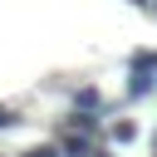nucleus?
<instances>
[{
	"label": "nucleus",
	"mask_w": 157,
	"mask_h": 157,
	"mask_svg": "<svg viewBox=\"0 0 157 157\" xmlns=\"http://www.w3.org/2000/svg\"><path fill=\"white\" fill-rule=\"evenodd\" d=\"M137 5H152V0H137Z\"/></svg>",
	"instance_id": "obj_11"
},
{
	"label": "nucleus",
	"mask_w": 157,
	"mask_h": 157,
	"mask_svg": "<svg viewBox=\"0 0 157 157\" xmlns=\"http://www.w3.org/2000/svg\"><path fill=\"white\" fill-rule=\"evenodd\" d=\"M15 123V108H0V128H10Z\"/></svg>",
	"instance_id": "obj_8"
},
{
	"label": "nucleus",
	"mask_w": 157,
	"mask_h": 157,
	"mask_svg": "<svg viewBox=\"0 0 157 157\" xmlns=\"http://www.w3.org/2000/svg\"><path fill=\"white\" fill-rule=\"evenodd\" d=\"M152 83H157V78H152L147 69H132V78H128V93H132V98H147V93H152Z\"/></svg>",
	"instance_id": "obj_3"
},
{
	"label": "nucleus",
	"mask_w": 157,
	"mask_h": 157,
	"mask_svg": "<svg viewBox=\"0 0 157 157\" xmlns=\"http://www.w3.org/2000/svg\"><path fill=\"white\" fill-rule=\"evenodd\" d=\"M88 157H113V152H108V147H93V152H88Z\"/></svg>",
	"instance_id": "obj_9"
},
{
	"label": "nucleus",
	"mask_w": 157,
	"mask_h": 157,
	"mask_svg": "<svg viewBox=\"0 0 157 157\" xmlns=\"http://www.w3.org/2000/svg\"><path fill=\"white\" fill-rule=\"evenodd\" d=\"M93 152V137H83V132H64L59 137V157H88Z\"/></svg>",
	"instance_id": "obj_1"
},
{
	"label": "nucleus",
	"mask_w": 157,
	"mask_h": 157,
	"mask_svg": "<svg viewBox=\"0 0 157 157\" xmlns=\"http://www.w3.org/2000/svg\"><path fill=\"white\" fill-rule=\"evenodd\" d=\"M152 142H157V137H152Z\"/></svg>",
	"instance_id": "obj_12"
},
{
	"label": "nucleus",
	"mask_w": 157,
	"mask_h": 157,
	"mask_svg": "<svg viewBox=\"0 0 157 157\" xmlns=\"http://www.w3.org/2000/svg\"><path fill=\"white\" fill-rule=\"evenodd\" d=\"M93 128H98V118H93V113H78V108L64 118V132H83V137H88Z\"/></svg>",
	"instance_id": "obj_2"
},
{
	"label": "nucleus",
	"mask_w": 157,
	"mask_h": 157,
	"mask_svg": "<svg viewBox=\"0 0 157 157\" xmlns=\"http://www.w3.org/2000/svg\"><path fill=\"white\" fill-rule=\"evenodd\" d=\"M25 157H59V142H44V147H34V152H25Z\"/></svg>",
	"instance_id": "obj_7"
},
{
	"label": "nucleus",
	"mask_w": 157,
	"mask_h": 157,
	"mask_svg": "<svg viewBox=\"0 0 157 157\" xmlns=\"http://www.w3.org/2000/svg\"><path fill=\"white\" fill-rule=\"evenodd\" d=\"M152 15H157V0H152Z\"/></svg>",
	"instance_id": "obj_10"
},
{
	"label": "nucleus",
	"mask_w": 157,
	"mask_h": 157,
	"mask_svg": "<svg viewBox=\"0 0 157 157\" xmlns=\"http://www.w3.org/2000/svg\"><path fill=\"white\" fill-rule=\"evenodd\" d=\"M132 69H147V74H152V69H157V49H142V54H132Z\"/></svg>",
	"instance_id": "obj_6"
},
{
	"label": "nucleus",
	"mask_w": 157,
	"mask_h": 157,
	"mask_svg": "<svg viewBox=\"0 0 157 157\" xmlns=\"http://www.w3.org/2000/svg\"><path fill=\"white\" fill-rule=\"evenodd\" d=\"M108 137H113V142H132V137H137V128H132L128 118H118V123L108 128Z\"/></svg>",
	"instance_id": "obj_5"
},
{
	"label": "nucleus",
	"mask_w": 157,
	"mask_h": 157,
	"mask_svg": "<svg viewBox=\"0 0 157 157\" xmlns=\"http://www.w3.org/2000/svg\"><path fill=\"white\" fill-rule=\"evenodd\" d=\"M74 108H78V113H93V108H103V93H98V88H78V93H74Z\"/></svg>",
	"instance_id": "obj_4"
}]
</instances>
